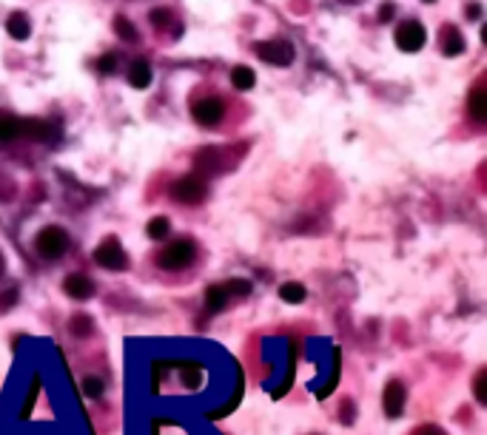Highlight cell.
<instances>
[{"instance_id": "484cf974", "label": "cell", "mask_w": 487, "mask_h": 435, "mask_svg": "<svg viewBox=\"0 0 487 435\" xmlns=\"http://www.w3.org/2000/svg\"><path fill=\"white\" fill-rule=\"evenodd\" d=\"M97 66H100V71H115V66H117V60L112 57V54H106L100 63H97Z\"/></svg>"}, {"instance_id": "8fae6325", "label": "cell", "mask_w": 487, "mask_h": 435, "mask_svg": "<svg viewBox=\"0 0 487 435\" xmlns=\"http://www.w3.org/2000/svg\"><path fill=\"white\" fill-rule=\"evenodd\" d=\"M23 134H29L35 140H54L57 129L49 120H23Z\"/></svg>"}, {"instance_id": "5b68a950", "label": "cell", "mask_w": 487, "mask_h": 435, "mask_svg": "<svg viewBox=\"0 0 487 435\" xmlns=\"http://www.w3.org/2000/svg\"><path fill=\"white\" fill-rule=\"evenodd\" d=\"M254 52L271 66H288L294 60V46L285 43V40H262L254 46Z\"/></svg>"}, {"instance_id": "4316f807", "label": "cell", "mask_w": 487, "mask_h": 435, "mask_svg": "<svg viewBox=\"0 0 487 435\" xmlns=\"http://www.w3.org/2000/svg\"><path fill=\"white\" fill-rule=\"evenodd\" d=\"M413 435H447V432H442L439 427H422L419 432H413Z\"/></svg>"}, {"instance_id": "83f0119b", "label": "cell", "mask_w": 487, "mask_h": 435, "mask_svg": "<svg viewBox=\"0 0 487 435\" xmlns=\"http://www.w3.org/2000/svg\"><path fill=\"white\" fill-rule=\"evenodd\" d=\"M0 273H4V259H0Z\"/></svg>"}, {"instance_id": "d6986e66", "label": "cell", "mask_w": 487, "mask_h": 435, "mask_svg": "<svg viewBox=\"0 0 487 435\" xmlns=\"http://www.w3.org/2000/svg\"><path fill=\"white\" fill-rule=\"evenodd\" d=\"M168 231H171V225H168L165 216H154V220L148 222V237H151V239H165Z\"/></svg>"}, {"instance_id": "30bf717a", "label": "cell", "mask_w": 487, "mask_h": 435, "mask_svg": "<svg viewBox=\"0 0 487 435\" xmlns=\"http://www.w3.org/2000/svg\"><path fill=\"white\" fill-rule=\"evenodd\" d=\"M20 134H23V120L9 112H0V143H9Z\"/></svg>"}, {"instance_id": "9a60e30c", "label": "cell", "mask_w": 487, "mask_h": 435, "mask_svg": "<svg viewBox=\"0 0 487 435\" xmlns=\"http://www.w3.org/2000/svg\"><path fill=\"white\" fill-rule=\"evenodd\" d=\"M129 77H131V85H134V88H148V85H151V66H148L146 60H137V63L131 66Z\"/></svg>"}, {"instance_id": "d4e9b609", "label": "cell", "mask_w": 487, "mask_h": 435, "mask_svg": "<svg viewBox=\"0 0 487 435\" xmlns=\"http://www.w3.org/2000/svg\"><path fill=\"white\" fill-rule=\"evenodd\" d=\"M151 23L154 26H165L168 23V9H154L151 12Z\"/></svg>"}, {"instance_id": "9c48e42d", "label": "cell", "mask_w": 487, "mask_h": 435, "mask_svg": "<svg viewBox=\"0 0 487 435\" xmlns=\"http://www.w3.org/2000/svg\"><path fill=\"white\" fill-rule=\"evenodd\" d=\"M63 290H66V296L83 302V299H91V296H94V282H91L88 276H83V273H71V276L63 282Z\"/></svg>"}, {"instance_id": "cb8c5ba5", "label": "cell", "mask_w": 487, "mask_h": 435, "mask_svg": "<svg viewBox=\"0 0 487 435\" xmlns=\"http://www.w3.org/2000/svg\"><path fill=\"white\" fill-rule=\"evenodd\" d=\"M225 287H228V293H237V296L251 293V285H248L245 279H237V282H231V285H225Z\"/></svg>"}, {"instance_id": "5bb4252c", "label": "cell", "mask_w": 487, "mask_h": 435, "mask_svg": "<svg viewBox=\"0 0 487 435\" xmlns=\"http://www.w3.org/2000/svg\"><path fill=\"white\" fill-rule=\"evenodd\" d=\"M228 287L225 285H214V287H209L206 290V307L211 310V313H220L223 307H225V302H228Z\"/></svg>"}, {"instance_id": "7402d4cb", "label": "cell", "mask_w": 487, "mask_h": 435, "mask_svg": "<svg viewBox=\"0 0 487 435\" xmlns=\"http://www.w3.org/2000/svg\"><path fill=\"white\" fill-rule=\"evenodd\" d=\"M103 390H106V384H103L100 379H94V376L83 379V393H86L88 398H100V395H103Z\"/></svg>"}, {"instance_id": "6da1fadb", "label": "cell", "mask_w": 487, "mask_h": 435, "mask_svg": "<svg viewBox=\"0 0 487 435\" xmlns=\"http://www.w3.org/2000/svg\"><path fill=\"white\" fill-rule=\"evenodd\" d=\"M35 248H37L40 256L57 259V256H63L66 248H69V234H66L63 228H57V225H49V228H43V231L37 234Z\"/></svg>"}, {"instance_id": "603a6c76", "label": "cell", "mask_w": 487, "mask_h": 435, "mask_svg": "<svg viewBox=\"0 0 487 435\" xmlns=\"http://www.w3.org/2000/svg\"><path fill=\"white\" fill-rule=\"evenodd\" d=\"M91 324H94V321H91L88 316H74V318H71V333H74V336H88V333H91Z\"/></svg>"}, {"instance_id": "ffe728a7", "label": "cell", "mask_w": 487, "mask_h": 435, "mask_svg": "<svg viewBox=\"0 0 487 435\" xmlns=\"http://www.w3.org/2000/svg\"><path fill=\"white\" fill-rule=\"evenodd\" d=\"M115 32H117L123 40H137V29H134V26H131V20H129V18H123V15H120V18H115Z\"/></svg>"}, {"instance_id": "e0dca14e", "label": "cell", "mask_w": 487, "mask_h": 435, "mask_svg": "<svg viewBox=\"0 0 487 435\" xmlns=\"http://www.w3.org/2000/svg\"><path fill=\"white\" fill-rule=\"evenodd\" d=\"M442 49L447 57H456L464 52V37L456 32V29H445V40H442Z\"/></svg>"}, {"instance_id": "52a82bcc", "label": "cell", "mask_w": 487, "mask_h": 435, "mask_svg": "<svg viewBox=\"0 0 487 435\" xmlns=\"http://www.w3.org/2000/svg\"><path fill=\"white\" fill-rule=\"evenodd\" d=\"M223 114H225V105L217 97H206V100H200L197 105H194V117H197V123L206 126V129L217 126L223 120Z\"/></svg>"}, {"instance_id": "f1b7e54d", "label": "cell", "mask_w": 487, "mask_h": 435, "mask_svg": "<svg viewBox=\"0 0 487 435\" xmlns=\"http://www.w3.org/2000/svg\"><path fill=\"white\" fill-rule=\"evenodd\" d=\"M428 4H433V0H428Z\"/></svg>"}, {"instance_id": "4fadbf2b", "label": "cell", "mask_w": 487, "mask_h": 435, "mask_svg": "<svg viewBox=\"0 0 487 435\" xmlns=\"http://www.w3.org/2000/svg\"><path fill=\"white\" fill-rule=\"evenodd\" d=\"M6 32H9L15 40H26L29 32H32V23H29V18H26L23 12H15V15H9V20H6Z\"/></svg>"}, {"instance_id": "44dd1931", "label": "cell", "mask_w": 487, "mask_h": 435, "mask_svg": "<svg viewBox=\"0 0 487 435\" xmlns=\"http://www.w3.org/2000/svg\"><path fill=\"white\" fill-rule=\"evenodd\" d=\"M473 395H476V401H479V404H487V370H479V373H476Z\"/></svg>"}, {"instance_id": "7c38bea8", "label": "cell", "mask_w": 487, "mask_h": 435, "mask_svg": "<svg viewBox=\"0 0 487 435\" xmlns=\"http://www.w3.org/2000/svg\"><path fill=\"white\" fill-rule=\"evenodd\" d=\"M467 108H470V114L473 120H487V88L484 85H476L470 91V100H467Z\"/></svg>"}, {"instance_id": "ba28073f", "label": "cell", "mask_w": 487, "mask_h": 435, "mask_svg": "<svg viewBox=\"0 0 487 435\" xmlns=\"http://www.w3.org/2000/svg\"><path fill=\"white\" fill-rule=\"evenodd\" d=\"M382 407H385V412L391 415V418H397L402 410H405V384L402 381H387V387H385V395H382Z\"/></svg>"}, {"instance_id": "2e32d148", "label": "cell", "mask_w": 487, "mask_h": 435, "mask_svg": "<svg viewBox=\"0 0 487 435\" xmlns=\"http://www.w3.org/2000/svg\"><path fill=\"white\" fill-rule=\"evenodd\" d=\"M231 83H234V88L248 91V88H254L257 74H254V68H248V66H237V68L231 71Z\"/></svg>"}, {"instance_id": "8992f818", "label": "cell", "mask_w": 487, "mask_h": 435, "mask_svg": "<svg viewBox=\"0 0 487 435\" xmlns=\"http://www.w3.org/2000/svg\"><path fill=\"white\" fill-rule=\"evenodd\" d=\"M425 26L419 23V20H405L399 29H397V46L402 49V52H419L422 46H425Z\"/></svg>"}, {"instance_id": "7a4b0ae2", "label": "cell", "mask_w": 487, "mask_h": 435, "mask_svg": "<svg viewBox=\"0 0 487 435\" xmlns=\"http://www.w3.org/2000/svg\"><path fill=\"white\" fill-rule=\"evenodd\" d=\"M194 256H197V251H194V245L188 239H180V242H171L160 256H157V265L165 268V270H182L194 262Z\"/></svg>"}, {"instance_id": "277c9868", "label": "cell", "mask_w": 487, "mask_h": 435, "mask_svg": "<svg viewBox=\"0 0 487 435\" xmlns=\"http://www.w3.org/2000/svg\"><path fill=\"white\" fill-rule=\"evenodd\" d=\"M94 262L106 268V270H126L129 268V259H126V251L117 239H106L100 248L94 251Z\"/></svg>"}, {"instance_id": "3957f363", "label": "cell", "mask_w": 487, "mask_h": 435, "mask_svg": "<svg viewBox=\"0 0 487 435\" xmlns=\"http://www.w3.org/2000/svg\"><path fill=\"white\" fill-rule=\"evenodd\" d=\"M171 196L177 202H182V205H197V202L206 199V182L200 177L188 174V177H182V179H177L171 185Z\"/></svg>"}, {"instance_id": "ac0fdd59", "label": "cell", "mask_w": 487, "mask_h": 435, "mask_svg": "<svg viewBox=\"0 0 487 435\" xmlns=\"http://www.w3.org/2000/svg\"><path fill=\"white\" fill-rule=\"evenodd\" d=\"M279 296L285 302H291V304H300V302H305V287L300 282H288V285L279 287Z\"/></svg>"}]
</instances>
